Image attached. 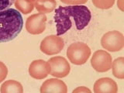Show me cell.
Segmentation results:
<instances>
[{
    "instance_id": "e0dca14e",
    "label": "cell",
    "mask_w": 124,
    "mask_h": 93,
    "mask_svg": "<svg viewBox=\"0 0 124 93\" xmlns=\"http://www.w3.org/2000/svg\"><path fill=\"white\" fill-rule=\"evenodd\" d=\"M8 75V68L3 62L0 61V82L6 78Z\"/></svg>"
},
{
    "instance_id": "8992f818",
    "label": "cell",
    "mask_w": 124,
    "mask_h": 93,
    "mask_svg": "<svg viewBox=\"0 0 124 93\" xmlns=\"http://www.w3.org/2000/svg\"><path fill=\"white\" fill-rule=\"evenodd\" d=\"M112 63V56L106 50H99L93 54L91 58V65L96 71L103 73L109 71Z\"/></svg>"
},
{
    "instance_id": "5bb4252c",
    "label": "cell",
    "mask_w": 124,
    "mask_h": 93,
    "mask_svg": "<svg viewBox=\"0 0 124 93\" xmlns=\"http://www.w3.org/2000/svg\"><path fill=\"white\" fill-rule=\"evenodd\" d=\"M112 75L116 78L123 79L124 78V57H119L115 59L112 63L111 66Z\"/></svg>"
},
{
    "instance_id": "3957f363",
    "label": "cell",
    "mask_w": 124,
    "mask_h": 93,
    "mask_svg": "<svg viewBox=\"0 0 124 93\" xmlns=\"http://www.w3.org/2000/svg\"><path fill=\"white\" fill-rule=\"evenodd\" d=\"M91 56L90 47L83 42L73 43L67 50V57L70 62L75 65L85 64Z\"/></svg>"
},
{
    "instance_id": "9c48e42d",
    "label": "cell",
    "mask_w": 124,
    "mask_h": 93,
    "mask_svg": "<svg viewBox=\"0 0 124 93\" xmlns=\"http://www.w3.org/2000/svg\"><path fill=\"white\" fill-rule=\"evenodd\" d=\"M50 72L48 61L44 60H35L29 66V74L33 78L41 80L47 77Z\"/></svg>"
},
{
    "instance_id": "d6986e66",
    "label": "cell",
    "mask_w": 124,
    "mask_h": 93,
    "mask_svg": "<svg viewBox=\"0 0 124 93\" xmlns=\"http://www.w3.org/2000/svg\"><path fill=\"white\" fill-rule=\"evenodd\" d=\"M15 0H0V11L9 9L13 6Z\"/></svg>"
},
{
    "instance_id": "4fadbf2b",
    "label": "cell",
    "mask_w": 124,
    "mask_h": 93,
    "mask_svg": "<svg viewBox=\"0 0 124 93\" xmlns=\"http://www.w3.org/2000/svg\"><path fill=\"white\" fill-rule=\"evenodd\" d=\"M1 93H23V85L17 81L8 80L6 81L0 88Z\"/></svg>"
},
{
    "instance_id": "8fae6325",
    "label": "cell",
    "mask_w": 124,
    "mask_h": 93,
    "mask_svg": "<svg viewBox=\"0 0 124 93\" xmlns=\"http://www.w3.org/2000/svg\"><path fill=\"white\" fill-rule=\"evenodd\" d=\"M93 91L95 93H116L118 86L116 81L110 78H102L95 82Z\"/></svg>"
},
{
    "instance_id": "2e32d148",
    "label": "cell",
    "mask_w": 124,
    "mask_h": 93,
    "mask_svg": "<svg viewBox=\"0 0 124 93\" xmlns=\"http://www.w3.org/2000/svg\"><path fill=\"white\" fill-rule=\"evenodd\" d=\"M93 5L100 9H108L113 6L115 0H92Z\"/></svg>"
},
{
    "instance_id": "9a60e30c",
    "label": "cell",
    "mask_w": 124,
    "mask_h": 93,
    "mask_svg": "<svg viewBox=\"0 0 124 93\" xmlns=\"http://www.w3.org/2000/svg\"><path fill=\"white\" fill-rule=\"evenodd\" d=\"M14 5L16 9L23 14H29L34 9V2L30 0H15Z\"/></svg>"
},
{
    "instance_id": "7a4b0ae2",
    "label": "cell",
    "mask_w": 124,
    "mask_h": 93,
    "mask_svg": "<svg viewBox=\"0 0 124 93\" xmlns=\"http://www.w3.org/2000/svg\"><path fill=\"white\" fill-rule=\"evenodd\" d=\"M23 27L22 15L17 9L0 11V43L13 40L20 33Z\"/></svg>"
},
{
    "instance_id": "ba28073f",
    "label": "cell",
    "mask_w": 124,
    "mask_h": 93,
    "mask_svg": "<svg viewBox=\"0 0 124 93\" xmlns=\"http://www.w3.org/2000/svg\"><path fill=\"white\" fill-rule=\"evenodd\" d=\"M46 16L44 13H36L31 15L26 19V30L30 34L37 35L42 33L46 29Z\"/></svg>"
},
{
    "instance_id": "7402d4cb",
    "label": "cell",
    "mask_w": 124,
    "mask_h": 93,
    "mask_svg": "<svg viewBox=\"0 0 124 93\" xmlns=\"http://www.w3.org/2000/svg\"><path fill=\"white\" fill-rule=\"evenodd\" d=\"M30 1H33V2H35V0H30Z\"/></svg>"
},
{
    "instance_id": "7c38bea8",
    "label": "cell",
    "mask_w": 124,
    "mask_h": 93,
    "mask_svg": "<svg viewBox=\"0 0 124 93\" xmlns=\"http://www.w3.org/2000/svg\"><path fill=\"white\" fill-rule=\"evenodd\" d=\"M56 0H35L34 7L40 13H50L56 9Z\"/></svg>"
},
{
    "instance_id": "44dd1931",
    "label": "cell",
    "mask_w": 124,
    "mask_h": 93,
    "mask_svg": "<svg viewBox=\"0 0 124 93\" xmlns=\"http://www.w3.org/2000/svg\"><path fill=\"white\" fill-rule=\"evenodd\" d=\"M117 6L122 12L124 11V4L123 0H117Z\"/></svg>"
},
{
    "instance_id": "52a82bcc",
    "label": "cell",
    "mask_w": 124,
    "mask_h": 93,
    "mask_svg": "<svg viewBox=\"0 0 124 93\" xmlns=\"http://www.w3.org/2000/svg\"><path fill=\"white\" fill-rule=\"evenodd\" d=\"M48 63L50 67V75L55 78H65L71 71V66L69 62L63 57H53L49 59Z\"/></svg>"
},
{
    "instance_id": "5b68a950",
    "label": "cell",
    "mask_w": 124,
    "mask_h": 93,
    "mask_svg": "<svg viewBox=\"0 0 124 93\" xmlns=\"http://www.w3.org/2000/svg\"><path fill=\"white\" fill-rule=\"evenodd\" d=\"M64 46L63 38L58 35H50L46 37L40 43L41 52L46 55H54L59 54Z\"/></svg>"
},
{
    "instance_id": "277c9868",
    "label": "cell",
    "mask_w": 124,
    "mask_h": 93,
    "mask_svg": "<svg viewBox=\"0 0 124 93\" xmlns=\"http://www.w3.org/2000/svg\"><path fill=\"white\" fill-rule=\"evenodd\" d=\"M101 44L108 51L118 52L124 46V37L119 31H108L101 39Z\"/></svg>"
},
{
    "instance_id": "30bf717a",
    "label": "cell",
    "mask_w": 124,
    "mask_h": 93,
    "mask_svg": "<svg viewBox=\"0 0 124 93\" xmlns=\"http://www.w3.org/2000/svg\"><path fill=\"white\" fill-rule=\"evenodd\" d=\"M41 93H67L68 88L63 81L57 78L46 80L40 87Z\"/></svg>"
},
{
    "instance_id": "ac0fdd59",
    "label": "cell",
    "mask_w": 124,
    "mask_h": 93,
    "mask_svg": "<svg viewBox=\"0 0 124 93\" xmlns=\"http://www.w3.org/2000/svg\"><path fill=\"white\" fill-rule=\"evenodd\" d=\"M61 2L67 4L68 6H76V5H83L86 3L88 0H60Z\"/></svg>"
},
{
    "instance_id": "ffe728a7",
    "label": "cell",
    "mask_w": 124,
    "mask_h": 93,
    "mask_svg": "<svg viewBox=\"0 0 124 93\" xmlns=\"http://www.w3.org/2000/svg\"><path fill=\"white\" fill-rule=\"evenodd\" d=\"M73 93H91L92 91L87 87L85 86H81V87H78L77 88L74 89L72 91Z\"/></svg>"
},
{
    "instance_id": "6da1fadb",
    "label": "cell",
    "mask_w": 124,
    "mask_h": 93,
    "mask_svg": "<svg viewBox=\"0 0 124 93\" xmlns=\"http://www.w3.org/2000/svg\"><path fill=\"white\" fill-rule=\"evenodd\" d=\"M54 18L57 35L61 36L73 26L78 30H84L91 21L92 13L87 6L82 5L60 6L55 10Z\"/></svg>"
}]
</instances>
